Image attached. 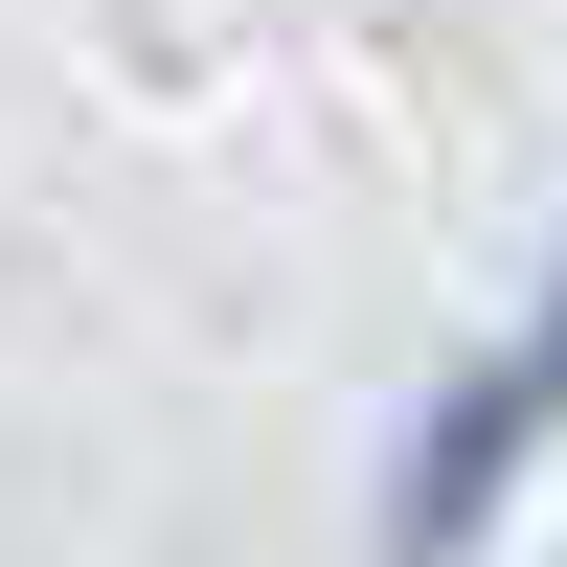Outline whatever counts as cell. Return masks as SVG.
Wrapping results in <instances>:
<instances>
[{
    "instance_id": "cell-1",
    "label": "cell",
    "mask_w": 567,
    "mask_h": 567,
    "mask_svg": "<svg viewBox=\"0 0 567 567\" xmlns=\"http://www.w3.org/2000/svg\"><path fill=\"white\" fill-rule=\"evenodd\" d=\"M499 363H523V409L567 432V227H545V318H523V341H499Z\"/></svg>"
}]
</instances>
